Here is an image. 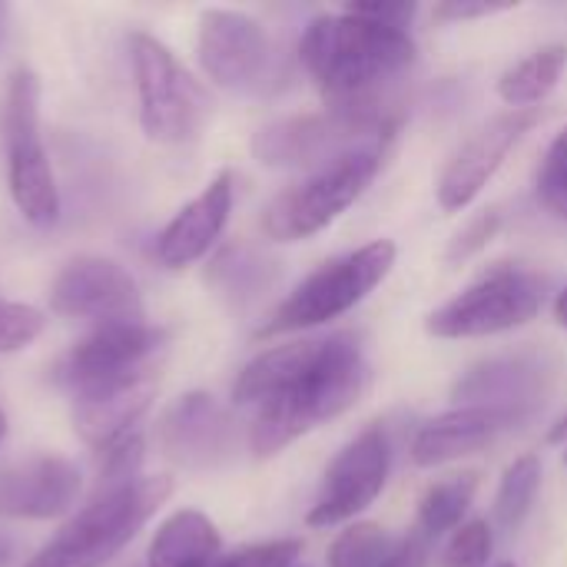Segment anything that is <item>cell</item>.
I'll return each mask as SVG.
<instances>
[{
    "label": "cell",
    "instance_id": "cell-36",
    "mask_svg": "<svg viewBox=\"0 0 567 567\" xmlns=\"http://www.w3.org/2000/svg\"><path fill=\"white\" fill-rule=\"evenodd\" d=\"M555 319H558L561 329H567V289L558 292V299H555Z\"/></svg>",
    "mask_w": 567,
    "mask_h": 567
},
{
    "label": "cell",
    "instance_id": "cell-32",
    "mask_svg": "<svg viewBox=\"0 0 567 567\" xmlns=\"http://www.w3.org/2000/svg\"><path fill=\"white\" fill-rule=\"evenodd\" d=\"M299 555H302V542L279 538V542H262V545L239 548L229 558H219L216 567H296Z\"/></svg>",
    "mask_w": 567,
    "mask_h": 567
},
{
    "label": "cell",
    "instance_id": "cell-37",
    "mask_svg": "<svg viewBox=\"0 0 567 567\" xmlns=\"http://www.w3.org/2000/svg\"><path fill=\"white\" fill-rule=\"evenodd\" d=\"M7 558H10V545L0 542V565H7Z\"/></svg>",
    "mask_w": 567,
    "mask_h": 567
},
{
    "label": "cell",
    "instance_id": "cell-38",
    "mask_svg": "<svg viewBox=\"0 0 567 567\" xmlns=\"http://www.w3.org/2000/svg\"><path fill=\"white\" fill-rule=\"evenodd\" d=\"M7 439V415H3V409H0V442Z\"/></svg>",
    "mask_w": 567,
    "mask_h": 567
},
{
    "label": "cell",
    "instance_id": "cell-19",
    "mask_svg": "<svg viewBox=\"0 0 567 567\" xmlns=\"http://www.w3.org/2000/svg\"><path fill=\"white\" fill-rule=\"evenodd\" d=\"M156 395V375H143L123 385H110L73 402V432L90 445V449H106L120 442L123 435L136 432L143 415L150 412Z\"/></svg>",
    "mask_w": 567,
    "mask_h": 567
},
{
    "label": "cell",
    "instance_id": "cell-9",
    "mask_svg": "<svg viewBox=\"0 0 567 567\" xmlns=\"http://www.w3.org/2000/svg\"><path fill=\"white\" fill-rule=\"evenodd\" d=\"M169 332L143 322L96 326L90 336L73 342L53 365V382L70 395H90L110 385H123L143 375H159Z\"/></svg>",
    "mask_w": 567,
    "mask_h": 567
},
{
    "label": "cell",
    "instance_id": "cell-40",
    "mask_svg": "<svg viewBox=\"0 0 567 567\" xmlns=\"http://www.w3.org/2000/svg\"><path fill=\"white\" fill-rule=\"evenodd\" d=\"M565 465H567V452H565Z\"/></svg>",
    "mask_w": 567,
    "mask_h": 567
},
{
    "label": "cell",
    "instance_id": "cell-35",
    "mask_svg": "<svg viewBox=\"0 0 567 567\" xmlns=\"http://www.w3.org/2000/svg\"><path fill=\"white\" fill-rule=\"evenodd\" d=\"M382 567H429V538H422L419 532L409 535L405 542H399L395 555Z\"/></svg>",
    "mask_w": 567,
    "mask_h": 567
},
{
    "label": "cell",
    "instance_id": "cell-12",
    "mask_svg": "<svg viewBox=\"0 0 567 567\" xmlns=\"http://www.w3.org/2000/svg\"><path fill=\"white\" fill-rule=\"evenodd\" d=\"M392 468V442L382 425L362 429L329 465L326 482L306 515L309 528H336L355 522L382 495Z\"/></svg>",
    "mask_w": 567,
    "mask_h": 567
},
{
    "label": "cell",
    "instance_id": "cell-27",
    "mask_svg": "<svg viewBox=\"0 0 567 567\" xmlns=\"http://www.w3.org/2000/svg\"><path fill=\"white\" fill-rule=\"evenodd\" d=\"M143 455H146V442L143 432H130L120 442L100 449V492L130 485L136 478H143Z\"/></svg>",
    "mask_w": 567,
    "mask_h": 567
},
{
    "label": "cell",
    "instance_id": "cell-1",
    "mask_svg": "<svg viewBox=\"0 0 567 567\" xmlns=\"http://www.w3.org/2000/svg\"><path fill=\"white\" fill-rule=\"evenodd\" d=\"M299 60L319 86L326 110L399 123V83L415 63L409 30L349 10L319 13L299 40Z\"/></svg>",
    "mask_w": 567,
    "mask_h": 567
},
{
    "label": "cell",
    "instance_id": "cell-23",
    "mask_svg": "<svg viewBox=\"0 0 567 567\" xmlns=\"http://www.w3.org/2000/svg\"><path fill=\"white\" fill-rule=\"evenodd\" d=\"M478 492V472H458L432 482L425 495L419 498V522L415 532L422 538H442L449 532L462 528V518L468 515Z\"/></svg>",
    "mask_w": 567,
    "mask_h": 567
},
{
    "label": "cell",
    "instance_id": "cell-20",
    "mask_svg": "<svg viewBox=\"0 0 567 567\" xmlns=\"http://www.w3.org/2000/svg\"><path fill=\"white\" fill-rule=\"evenodd\" d=\"M545 392V365L535 359H492L468 375H462L452 389L458 405H492V409H518L528 412L532 402Z\"/></svg>",
    "mask_w": 567,
    "mask_h": 567
},
{
    "label": "cell",
    "instance_id": "cell-5",
    "mask_svg": "<svg viewBox=\"0 0 567 567\" xmlns=\"http://www.w3.org/2000/svg\"><path fill=\"white\" fill-rule=\"evenodd\" d=\"M395 256L399 249L392 239H375L355 252L322 262L279 302V309L269 316L259 336L272 339V336H289V332H306V329L326 326L352 312L389 279Z\"/></svg>",
    "mask_w": 567,
    "mask_h": 567
},
{
    "label": "cell",
    "instance_id": "cell-11",
    "mask_svg": "<svg viewBox=\"0 0 567 567\" xmlns=\"http://www.w3.org/2000/svg\"><path fill=\"white\" fill-rule=\"evenodd\" d=\"M196 60L216 86L239 96L266 93L276 76V47L266 27L243 10L209 7L199 13Z\"/></svg>",
    "mask_w": 567,
    "mask_h": 567
},
{
    "label": "cell",
    "instance_id": "cell-3",
    "mask_svg": "<svg viewBox=\"0 0 567 567\" xmlns=\"http://www.w3.org/2000/svg\"><path fill=\"white\" fill-rule=\"evenodd\" d=\"M173 478L143 475L100 492L23 567H106L169 502Z\"/></svg>",
    "mask_w": 567,
    "mask_h": 567
},
{
    "label": "cell",
    "instance_id": "cell-22",
    "mask_svg": "<svg viewBox=\"0 0 567 567\" xmlns=\"http://www.w3.org/2000/svg\"><path fill=\"white\" fill-rule=\"evenodd\" d=\"M567 70V43H545L498 76V96L512 110H535L551 96Z\"/></svg>",
    "mask_w": 567,
    "mask_h": 567
},
{
    "label": "cell",
    "instance_id": "cell-33",
    "mask_svg": "<svg viewBox=\"0 0 567 567\" xmlns=\"http://www.w3.org/2000/svg\"><path fill=\"white\" fill-rule=\"evenodd\" d=\"M515 3H488V0H445L432 10L435 20L442 23H465V20H482V17H495L512 10Z\"/></svg>",
    "mask_w": 567,
    "mask_h": 567
},
{
    "label": "cell",
    "instance_id": "cell-8",
    "mask_svg": "<svg viewBox=\"0 0 567 567\" xmlns=\"http://www.w3.org/2000/svg\"><path fill=\"white\" fill-rule=\"evenodd\" d=\"M399 123H379L369 116H352L339 110L282 116L256 130L252 156L272 169H322L326 163L359 153L385 150Z\"/></svg>",
    "mask_w": 567,
    "mask_h": 567
},
{
    "label": "cell",
    "instance_id": "cell-10",
    "mask_svg": "<svg viewBox=\"0 0 567 567\" xmlns=\"http://www.w3.org/2000/svg\"><path fill=\"white\" fill-rule=\"evenodd\" d=\"M545 306V282L522 269L498 262L485 269L465 292L449 299L425 319L435 339H485L528 326Z\"/></svg>",
    "mask_w": 567,
    "mask_h": 567
},
{
    "label": "cell",
    "instance_id": "cell-7",
    "mask_svg": "<svg viewBox=\"0 0 567 567\" xmlns=\"http://www.w3.org/2000/svg\"><path fill=\"white\" fill-rule=\"evenodd\" d=\"M382 150H359L312 169L262 209V233L276 243H302L329 229L379 176Z\"/></svg>",
    "mask_w": 567,
    "mask_h": 567
},
{
    "label": "cell",
    "instance_id": "cell-18",
    "mask_svg": "<svg viewBox=\"0 0 567 567\" xmlns=\"http://www.w3.org/2000/svg\"><path fill=\"white\" fill-rule=\"evenodd\" d=\"M528 412L492 409V405H458L432 422H425L412 439V462L419 468H439L488 449L502 432L518 425Z\"/></svg>",
    "mask_w": 567,
    "mask_h": 567
},
{
    "label": "cell",
    "instance_id": "cell-21",
    "mask_svg": "<svg viewBox=\"0 0 567 567\" xmlns=\"http://www.w3.org/2000/svg\"><path fill=\"white\" fill-rule=\"evenodd\" d=\"M223 555L219 528L196 508L173 512L146 548V567H216Z\"/></svg>",
    "mask_w": 567,
    "mask_h": 567
},
{
    "label": "cell",
    "instance_id": "cell-31",
    "mask_svg": "<svg viewBox=\"0 0 567 567\" xmlns=\"http://www.w3.org/2000/svg\"><path fill=\"white\" fill-rule=\"evenodd\" d=\"M498 229H502V213H498V209L478 213L475 219H468V223L452 236V243H449V249H445V262H449V266L468 262L472 256H478V252L498 236Z\"/></svg>",
    "mask_w": 567,
    "mask_h": 567
},
{
    "label": "cell",
    "instance_id": "cell-39",
    "mask_svg": "<svg viewBox=\"0 0 567 567\" xmlns=\"http://www.w3.org/2000/svg\"><path fill=\"white\" fill-rule=\"evenodd\" d=\"M495 567H518V565H512V561H502V565H495Z\"/></svg>",
    "mask_w": 567,
    "mask_h": 567
},
{
    "label": "cell",
    "instance_id": "cell-15",
    "mask_svg": "<svg viewBox=\"0 0 567 567\" xmlns=\"http://www.w3.org/2000/svg\"><path fill=\"white\" fill-rule=\"evenodd\" d=\"M542 120V110H508L485 126H478L449 159V166L439 176V206L445 213L468 209L482 189L492 183V176L502 169L508 153L525 140V133Z\"/></svg>",
    "mask_w": 567,
    "mask_h": 567
},
{
    "label": "cell",
    "instance_id": "cell-16",
    "mask_svg": "<svg viewBox=\"0 0 567 567\" xmlns=\"http://www.w3.org/2000/svg\"><path fill=\"white\" fill-rule=\"evenodd\" d=\"M83 475L63 455H30L0 468V515L17 522H50L80 502Z\"/></svg>",
    "mask_w": 567,
    "mask_h": 567
},
{
    "label": "cell",
    "instance_id": "cell-14",
    "mask_svg": "<svg viewBox=\"0 0 567 567\" xmlns=\"http://www.w3.org/2000/svg\"><path fill=\"white\" fill-rule=\"evenodd\" d=\"M50 312L63 319H80L96 326L113 322H143V292L140 282L116 259L106 256H76L50 282Z\"/></svg>",
    "mask_w": 567,
    "mask_h": 567
},
{
    "label": "cell",
    "instance_id": "cell-26",
    "mask_svg": "<svg viewBox=\"0 0 567 567\" xmlns=\"http://www.w3.org/2000/svg\"><path fill=\"white\" fill-rule=\"evenodd\" d=\"M213 282H219V289L226 296L236 299H252L266 289L269 276H266V262L249 252V249H226L216 262H213Z\"/></svg>",
    "mask_w": 567,
    "mask_h": 567
},
{
    "label": "cell",
    "instance_id": "cell-29",
    "mask_svg": "<svg viewBox=\"0 0 567 567\" xmlns=\"http://www.w3.org/2000/svg\"><path fill=\"white\" fill-rule=\"evenodd\" d=\"M492 548H495L492 525L485 518H472L452 535L442 555V567H488Z\"/></svg>",
    "mask_w": 567,
    "mask_h": 567
},
{
    "label": "cell",
    "instance_id": "cell-2",
    "mask_svg": "<svg viewBox=\"0 0 567 567\" xmlns=\"http://www.w3.org/2000/svg\"><path fill=\"white\" fill-rule=\"evenodd\" d=\"M372 372L352 332L319 339L312 359L256 409L249 425V449L256 458H272L296 439L346 415L369 392Z\"/></svg>",
    "mask_w": 567,
    "mask_h": 567
},
{
    "label": "cell",
    "instance_id": "cell-24",
    "mask_svg": "<svg viewBox=\"0 0 567 567\" xmlns=\"http://www.w3.org/2000/svg\"><path fill=\"white\" fill-rule=\"evenodd\" d=\"M538 488H542V458L538 455L515 458L505 468L498 495H495V522L505 532H518L535 508Z\"/></svg>",
    "mask_w": 567,
    "mask_h": 567
},
{
    "label": "cell",
    "instance_id": "cell-30",
    "mask_svg": "<svg viewBox=\"0 0 567 567\" xmlns=\"http://www.w3.org/2000/svg\"><path fill=\"white\" fill-rule=\"evenodd\" d=\"M538 196L555 216L567 219V126L558 133L538 169Z\"/></svg>",
    "mask_w": 567,
    "mask_h": 567
},
{
    "label": "cell",
    "instance_id": "cell-13",
    "mask_svg": "<svg viewBox=\"0 0 567 567\" xmlns=\"http://www.w3.org/2000/svg\"><path fill=\"white\" fill-rule=\"evenodd\" d=\"M156 449L186 472H213L236 458L239 432L233 412L209 392L173 399L156 419Z\"/></svg>",
    "mask_w": 567,
    "mask_h": 567
},
{
    "label": "cell",
    "instance_id": "cell-4",
    "mask_svg": "<svg viewBox=\"0 0 567 567\" xmlns=\"http://www.w3.org/2000/svg\"><path fill=\"white\" fill-rule=\"evenodd\" d=\"M130 63L140 100V126L159 146H186L203 136L213 100L206 86L153 33L130 37Z\"/></svg>",
    "mask_w": 567,
    "mask_h": 567
},
{
    "label": "cell",
    "instance_id": "cell-17",
    "mask_svg": "<svg viewBox=\"0 0 567 567\" xmlns=\"http://www.w3.org/2000/svg\"><path fill=\"white\" fill-rule=\"evenodd\" d=\"M236 186L233 173H216L199 196H193L156 236V259L166 269H186L199 262L226 233L229 213H233Z\"/></svg>",
    "mask_w": 567,
    "mask_h": 567
},
{
    "label": "cell",
    "instance_id": "cell-6",
    "mask_svg": "<svg viewBox=\"0 0 567 567\" xmlns=\"http://www.w3.org/2000/svg\"><path fill=\"white\" fill-rule=\"evenodd\" d=\"M40 76L30 66H17L7 83L0 130L7 150V186L17 213L47 229L60 219V186L47 159L43 130H40Z\"/></svg>",
    "mask_w": 567,
    "mask_h": 567
},
{
    "label": "cell",
    "instance_id": "cell-28",
    "mask_svg": "<svg viewBox=\"0 0 567 567\" xmlns=\"http://www.w3.org/2000/svg\"><path fill=\"white\" fill-rule=\"evenodd\" d=\"M47 329V316L30 302L0 299V355L33 346Z\"/></svg>",
    "mask_w": 567,
    "mask_h": 567
},
{
    "label": "cell",
    "instance_id": "cell-25",
    "mask_svg": "<svg viewBox=\"0 0 567 567\" xmlns=\"http://www.w3.org/2000/svg\"><path fill=\"white\" fill-rule=\"evenodd\" d=\"M399 542L375 522H355L329 545V567H382Z\"/></svg>",
    "mask_w": 567,
    "mask_h": 567
},
{
    "label": "cell",
    "instance_id": "cell-34",
    "mask_svg": "<svg viewBox=\"0 0 567 567\" xmlns=\"http://www.w3.org/2000/svg\"><path fill=\"white\" fill-rule=\"evenodd\" d=\"M346 10L355 13V17L385 23V27H399V30H409V23H412L415 13H419L415 3H349Z\"/></svg>",
    "mask_w": 567,
    "mask_h": 567
}]
</instances>
